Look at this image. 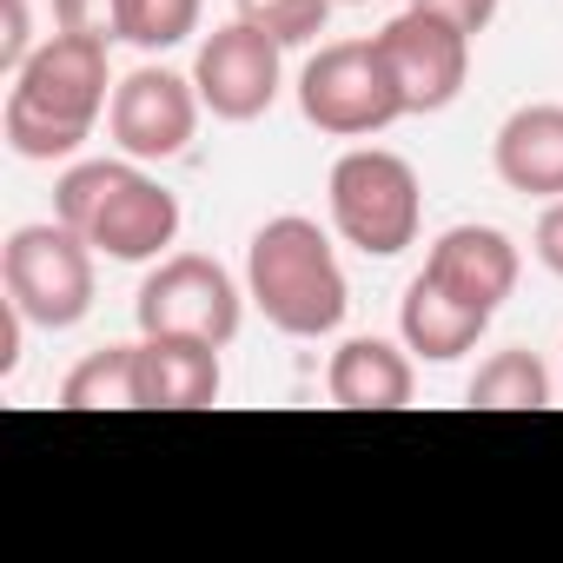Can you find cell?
Here are the masks:
<instances>
[{
	"label": "cell",
	"mask_w": 563,
	"mask_h": 563,
	"mask_svg": "<svg viewBox=\"0 0 563 563\" xmlns=\"http://www.w3.org/2000/svg\"><path fill=\"white\" fill-rule=\"evenodd\" d=\"M199 87L192 80H179V74H166V67H140V74H126L120 87H113V107H107V133H113V146L126 153V159H173V153H186V140H192V126H199Z\"/></svg>",
	"instance_id": "obj_10"
},
{
	"label": "cell",
	"mask_w": 563,
	"mask_h": 563,
	"mask_svg": "<svg viewBox=\"0 0 563 563\" xmlns=\"http://www.w3.org/2000/svg\"><path fill=\"white\" fill-rule=\"evenodd\" d=\"M140 332H179V339H206V345H232L239 339V286L232 272L206 252H173L146 272V286L133 299Z\"/></svg>",
	"instance_id": "obj_7"
},
{
	"label": "cell",
	"mask_w": 563,
	"mask_h": 563,
	"mask_svg": "<svg viewBox=\"0 0 563 563\" xmlns=\"http://www.w3.org/2000/svg\"><path fill=\"white\" fill-rule=\"evenodd\" d=\"M54 219H67L93 252L146 265L179 239V199L140 173V159H80L54 186Z\"/></svg>",
	"instance_id": "obj_3"
},
{
	"label": "cell",
	"mask_w": 563,
	"mask_h": 563,
	"mask_svg": "<svg viewBox=\"0 0 563 563\" xmlns=\"http://www.w3.org/2000/svg\"><path fill=\"white\" fill-rule=\"evenodd\" d=\"M0 286H8V299L34 325L67 332V325H80L93 312V245L67 219L21 225L8 245H0Z\"/></svg>",
	"instance_id": "obj_5"
},
{
	"label": "cell",
	"mask_w": 563,
	"mask_h": 563,
	"mask_svg": "<svg viewBox=\"0 0 563 563\" xmlns=\"http://www.w3.org/2000/svg\"><path fill=\"white\" fill-rule=\"evenodd\" d=\"M339 8H365V0H339Z\"/></svg>",
	"instance_id": "obj_24"
},
{
	"label": "cell",
	"mask_w": 563,
	"mask_h": 563,
	"mask_svg": "<svg viewBox=\"0 0 563 563\" xmlns=\"http://www.w3.org/2000/svg\"><path fill=\"white\" fill-rule=\"evenodd\" d=\"M411 8L444 14V21H451V27H464V34H484V27L497 21V0H411Z\"/></svg>",
	"instance_id": "obj_22"
},
{
	"label": "cell",
	"mask_w": 563,
	"mask_h": 563,
	"mask_svg": "<svg viewBox=\"0 0 563 563\" xmlns=\"http://www.w3.org/2000/svg\"><path fill=\"white\" fill-rule=\"evenodd\" d=\"M239 8H258V0H239Z\"/></svg>",
	"instance_id": "obj_25"
},
{
	"label": "cell",
	"mask_w": 563,
	"mask_h": 563,
	"mask_svg": "<svg viewBox=\"0 0 563 563\" xmlns=\"http://www.w3.org/2000/svg\"><path fill=\"white\" fill-rule=\"evenodd\" d=\"M332 225L345 245H358L365 258H398L418 239L424 219V192L411 159L385 153V146H358L332 166Z\"/></svg>",
	"instance_id": "obj_4"
},
{
	"label": "cell",
	"mask_w": 563,
	"mask_h": 563,
	"mask_svg": "<svg viewBox=\"0 0 563 563\" xmlns=\"http://www.w3.org/2000/svg\"><path fill=\"white\" fill-rule=\"evenodd\" d=\"M199 27V0H120V41L140 54H166Z\"/></svg>",
	"instance_id": "obj_18"
},
{
	"label": "cell",
	"mask_w": 563,
	"mask_h": 563,
	"mask_svg": "<svg viewBox=\"0 0 563 563\" xmlns=\"http://www.w3.org/2000/svg\"><path fill=\"white\" fill-rule=\"evenodd\" d=\"M245 299L265 312L272 332L286 339H325L345 325V272H339V252L332 239L299 219V212H278L252 232L245 245Z\"/></svg>",
	"instance_id": "obj_2"
},
{
	"label": "cell",
	"mask_w": 563,
	"mask_h": 563,
	"mask_svg": "<svg viewBox=\"0 0 563 563\" xmlns=\"http://www.w3.org/2000/svg\"><path fill=\"white\" fill-rule=\"evenodd\" d=\"M378 54L405 93V113H438L464 93V74H471V34L451 27L444 14H424V8H405L398 21L378 27Z\"/></svg>",
	"instance_id": "obj_9"
},
{
	"label": "cell",
	"mask_w": 563,
	"mask_h": 563,
	"mask_svg": "<svg viewBox=\"0 0 563 563\" xmlns=\"http://www.w3.org/2000/svg\"><path fill=\"white\" fill-rule=\"evenodd\" d=\"M299 113L332 140H365V133H385L391 120H405V93L378 54V34L319 47L299 74Z\"/></svg>",
	"instance_id": "obj_6"
},
{
	"label": "cell",
	"mask_w": 563,
	"mask_h": 563,
	"mask_svg": "<svg viewBox=\"0 0 563 563\" xmlns=\"http://www.w3.org/2000/svg\"><path fill=\"white\" fill-rule=\"evenodd\" d=\"M67 411H140V345H107L87 352L67 385H60Z\"/></svg>",
	"instance_id": "obj_16"
},
{
	"label": "cell",
	"mask_w": 563,
	"mask_h": 563,
	"mask_svg": "<svg viewBox=\"0 0 563 563\" xmlns=\"http://www.w3.org/2000/svg\"><path fill=\"white\" fill-rule=\"evenodd\" d=\"M107 41L93 34H60L34 47V60L14 74L8 107H0V133L21 159H74L93 140V120L113 107L107 100Z\"/></svg>",
	"instance_id": "obj_1"
},
{
	"label": "cell",
	"mask_w": 563,
	"mask_h": 563,
	"mask_svg": "<svg viewBox=\"0 0 563 563\" xmlns=\"http://www.w3.org/2000/svg\"><path fill=\"white\" fill-rule=\"evenodd\" d=\"M219 345L179 339V332H146L140 339V405L153 411H199L219 405Z\"/></svg>",
	"instance_id": "obj_12"
},
{
	"label": "cell",
	"mask_w": 563,
	"mask_h": 563,
	"mask_svg": "<svg viewBox=\"0 0 563 563\" xmlns=\"http://www.w3.org/2000/svg\"><path fill=\"white\" fill-rule=\"evenodd\" d=\"M192 87H199V100L212 107V120L245 126V120L272 113L278 87H286V47H278L258 21L239 14L232 27H219V34L199 47V60H192Z\"/></svg>",
	"instance_id": "obj_8"
},
{
	"label": "cell",
	"mask_w": 563,
	"mask_h": 563,
	"mask_svg": "<svg viewBox=\"0 0 563 563\" xmlns=\"http://www.w3.org/2000/svg\"><path fill=\"white\" fill-rule=\"evenodd\" d=\"M8 8V34H0V74H21L27 60H34V34H27V0H0Z\"/></svg>",
	"instance_id": "obj_21"
},
{
	"label": "cell",
	"mask_w": 563,
	"mask_h": 563,
	"mask_svg": "<svg viewBox=\"0 0 563 563\" xmlns=\"http://www.w3.org/2000/svg\"><path fill=\"white\" fill-rule=\"evenodd\" d=\"M530 245H537V258L563 278V199H550V206H543V219H537V239H530Z\"/></svg>",
	"instance_id": "obj_23"
},
{
	"label": "cell",
	"mask_w": 563,
	"mask_h": 563,
	"mask_svg": "<svg viewBox=\"0 0 563 563\" xmlns=\"http://www.w3.org/2000/svg\"><path fill=\"white\" fill-rule=\"evenodd\" d=\"M325 391L345 411H398V405H411V358L391 339H345L332 352Z\"/></svg>",
	"instance_id": "obj_15"
},
{
	"label": "cell",
	"mask_w": 563,
	"mask_h": 563,
	"mask_svg": "<svg viewBox=\"0 0 563 563\" xmlns=\"http://www.w3.org/2000/svg\"><path fill=\"white\" fill-rule=\"evenodd\" d=\"M54 27L60 34L120 41V0H54Z\"/></svg>",
	"instance_id": "obj_20"
},
{
	"label": "cell",
	"mask_w": 563,
	"mask_h": 563,
	"mask_svg": "<svg viewBox=\"0 0 563 563\" xmlns=\"http://www.w3.org/2000/svg\"><path fill=\"white\" fill-rule=\"evenodd\" d=\"M490 166H497V179H504L510 192L563 199V107H556V100L517 107V113L497 126Z\"/></svg>",
	"instance_id": "obj_13"
},
{
	"label": "cell",
	"mask_w": 563,
	"mask_h": 563,
	"mask_svg": "<svg viewBox=\"0 0 563 563\" xmlns=\"http://www.w3.org/2000/svg\"><path fill=\"white\" fill-rule=\"evenodd\" d=\"M424 278H431V286H444L451 299H464V306H477V312L497 319V306L517 292V245L497 225H451L431 245Z\"/></svg>",
	"instance_id": "obj_11"
},
{
	"label": "cell",
	"mask_w": 563,
	"mask_h": 563,
	"mask_svg": "<svg viewBox=\"0 0 563 563\" xmlns=\"http://www.w3.org/2000/svg\"><path fill=\"white\" fill-rule=\"evenodd\" d=\"M339 8V0H258V8H245V21H258L278 47H299V41H319L325 34V14Z\"/></svg>",
	"instance_id": "obj_19"
},
{
	"label": "cell",
	"mask_w": 563,
	"mask_h": 563,
	"mask_svg": "<svg viewBox=\"0 0 563 563\" xmlns=\"http://www.w3.org/2000/svg\"><path fill=\"white\" fill-rule=\"evenodd\" d=\"M471 405L484 411H543L550 405V372L537 352H497L471 378Z\"/></svg>",
	"instance_id": "obj_17"
},
{
	"label": "cell",
	"mask_w": 563,
	"mask_h": 563,
	"mask_svg": "<svg viewBox=\"0 0 563 563\" xmlns=\"http://www.w3.org/2000/svg\"><path fill=\"white\" fill-rule=\"evenodd\" d=\"M484 325H490V312H477V306L451 299L444 286H431L424 272L411 278L405 299H398V332H405V352H418L424 365H451V358H464V352L484 339Z\"/></svg>",
	"instance_id": "obj_14"
}]
</instances>
